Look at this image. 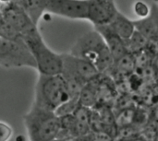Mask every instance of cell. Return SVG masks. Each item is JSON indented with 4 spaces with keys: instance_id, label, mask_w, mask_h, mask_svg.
<instances>
[{
    "instance_id": "cell-1",
    "label": "cell",
    "mask_w": 158,
    "mask_h": 141,
    "mask_svg": "<svg viewBox=\"0 0 158 141\" xmlns=\"http://www.w3.org/2000/svg\"><path fill=\"white\" fill-rule=\"evenodd\" d=\"M69 54L90 62L99 73L111 69L115 62L104 39L95 30L82 34L75 42Z\"/></svg>"
},
{
    "instance_id": "cell-2",
    "label": "cell",
    "mask_w": 158,
    "mask_h": 141,
    "mask_svg": "<svg viewBox=\"0 0 158 141\" xmlns=\"http://www.w3.org/2000/svg\"><path fill=\"white\" fill-rule=\"evenodd\" d=\"M21 39L35 62V68L42 75H59L62 67L61 54L50 49L44 41L37 26H32L21 34Z\"/></svg>"
},
{
    "instance_id": "cell-3",
    "label": "cell",
    "mask_w": 158,
    "mask_h": 141,
    "mask_svg": "<svg viewBox=\"0 0 158 141\" xmlns=\"http://www.w3.org/2000/svg\"><path fill=\"white\" fill-rule=\"evenodd\" d=\"M69 100V92L63 77L59 75L39 74L35 85L33 105L55 112Z\"/></svg>"
},
{
    "instance_id": "cell-4",
    "label": "cell",
    "mask_w": 158,
    "mask_h": 141,
    "mask_svg": "<svg viewBox=\"0 0 158 141\" xmlns=\"http://www.w3.org/2000/svg\"><path fill=\"white\" fill-rule=\"evenodd\" d=\"M23 119L30 141H55L57 139L61 124L55 112L32 104Z\"/></svg>"
},
{
    "instance_id": "cell-5",
    "label": "cell",
    "mask_w": 158,
    "mask_h": 141,
    "mask_svg": "<svg viewBox=\"0 0 158 141\" xmlns=\"http://www.w3.org/2000/svg\"><path fill=\"white\" fill-rule=\"evenodd\" d=\"M0 66L8 68H35V62L22 40L13 41L0 37Z\"/></svg>"
},
{
    "instance_id": "cell-6",
    "label": "cell",
    "mask_w": 158,
    "mask_h": 141,
    "mask_svg": "<svg viewBox=\"0 0 158 141\" xmlns=\"http://www.w3.org/2000/svg\"><path fill=\"white\" fill-rule=\"evenodd\" d=\"M62 67L60 75L65 80L76 81L82 85L95 79L100 73L90 62L71 54H61Z\"/></svg>"
},
{
    "instance_id": "cell-7",
    "label": "cell",
    "mask_w": 158,
    "mask_h": 141,
    "mask_svg": "<svg viewBox=\"0 0 158 141\" xmlns=\"http://www.w3.org/2000/svg\"><path fill=\"white\" fill-rule=\"evenodd\" d=\"M44 10L70 19H86L87 0H44Z\"/></svg>"
},
{
    "instance_id": "cell-8",
    "label": "cell",
    "mask_w": 158,
    "mask_h": 141,
    "mask_svg": "<svg viewBox=\"0 0 158 141\" xmlns=\"http://www.w3.org/2000/svg\"><path fill=\"white\" fill-rule=\"evenodd\" d=\"M118 12L115 0H87L86 19L94 27L109 24Z\"/></svg>"
},
{
    "instance_id": "cell-9",
    "label": "cell",
    "mask_w": 158,
    "mask_h": 141,
    "mask_svg": "<svg viewBox=\"0 0 158 141\" xmlns=\"http://www.w3.org/2000/svg\"><path fill=\"white\" fill-rule=\"evenodd\" d=\"M0 18L8 23L13 29H15L20 34V36L24 31L32 26H35L25 13L21 6L17 4L3 6L0 12Z\"/></svg>"
},
{
    "instance_id": "cell-10",
    "label": "cell",
    "mask_w": 158,
    "mask_h": 141,
    "mask_svg": "<svg viewBox=\"0 0 158 141\" xmlns=\"http://www.w3.org/2000/svg\"><path fill=\"white\" fill-rule=\"evenodd\" d=\"M94 30L104 39L114 61H117L127 54L129 52L126 47V42L118 36L108 25L94 27Z\"/></svg>"
},
{
    "instance_id": "cell-11",
    "label": "cell",
    "mask_w": 158,
    "mask_h": 141,
    "mask_svg": "<svg viewBox=\"0 0 158 141\" xmlns=\"http://www.w3.org/2000/svg\"><path fill=\"white\" fill-rule=\"evenodd\" d=\"M157 19V6L156 4H154L151 6L150 14L147 17L133 20L135 30L142 34L150 42L156 43L158 34Z\"/></svg>"
},
{
    "instance_id": "cell-12",
    "label": "cell",
    "mask_w": 158,
    "mask_h": 141,
    "mask_svg": "<svg viewBox=\"0 0 158 141\" xmlns=\"http://www.w3.org/2000/svg\"><path fill=\"white\" fill-rule=\"evenodd\" d=\"M107 25L118 36H119L125 42H127L135 31L133 20L128 18L119 11L113 18V20Z\"/></svg>"
},
{
    "instance_id": "cell-13",
    "label": "cell",
    "mask_w": 158,
    "mask_h": 141,
    "mask_svg": "<svg viewBox=\"0 0 158 141\" xmlns=\"http://www.w3.org/2000/svg\"><path fill=\"white\" fill-rule=\"evenodd\" d=\"M20 6L31 22L38 27L39 21L44 12H45L44 0H21Z\"/></svg>"
},
{
    "instance_id": "cell-14",
    "label": "cell",
    "mask_w": 158,
    "mask_h": 141,
    "mask_svg": "<svg viewBox=\"0 0 158 141\" xmlns=\"http://www.w3.org/2000/svg\"><path fill=\"white\" fill-rule=\"evenodd\" d=\"M150 43L149 41H147L142 34H140L138 31H134L133 34L131 36V38L126 42V47L129 53H138L142 51L143 49H145V47Z\"/></svg>"
},
{
    "instance_id": "cell-15",
    "label": "cell",
    "mask_w": 158,
    "mask_h": 141,
    "mask_svg": "<svg viewBox=\"0 0 158 141\" xmlns=\"http://www.w3.org/2000/svg\"><path fill=\"white\" fill-rule=\"evenodd\" d=\"M79 98H69V101H67L65 103L60 105L56 111L55 114L58 117H63L66 115H73L75 111L79 108Z\"/></svg>"
},
{
    "instance_id": "cell-16",
    "label": "cell",
    "mask_w": 158,
    "mask_h": 141,
    "mask_svg": "<svg viewBox=\"0 0 158 141\" xmlns=\"http://www.w3.org/2000/svg\"><path fill=\"white\" fill-rule=\"evenodd\" d=\"M133 11L135 12V14L139 18H143L147 17L150 14L151 8H150V6L145 2L139 0V1H136L135 4H134V6H133Z\"/></svg>"
},
{
    "instance_id": "cell-17",
    "label": "cell",
    "mask_w": 158,
    "mask_h": 141,
    "mask_svg": "<svg viewBox=\"0 0 158 141\" xmlns=\"http://www.w3.org/2000/svg\"><path fill=\"white\" fill-rule=\"evenodd\" d=\"M12 128L6 123L0 122V141H8L12 137Z\"/></svg>"
},
{
    "instance_id": "cell-18",
    "label": "cell",
    "mask_w": 158,
    "mask_h": 141,
    "mask_svg": "<svg viewBox=\"0 0 158 141\" xmlns=\"http://www.w3.org/2000/svg\"><path fill=\"white\" fill-rule=\"evenodd\" d=\"M20 2L21 0H0V4L2 6H6V5H9V4H17L20 6Z\"/></svg>"
},
{
    "instance_id": "cell-19",
    "label": "cell",
    "mask_w": 158,
    "mask_h": 141,
    "mask_svg": "<svg viewBox=\"0 0 158 141\" xmlns=\"http://www.w3.org/2000/svg\"><path fill=\"white\" fill-rule=\"evenodd\" d=\"M2 6H2V5L0 4V12H1V9H2Z\"/></svg>"
}]
</instances>
